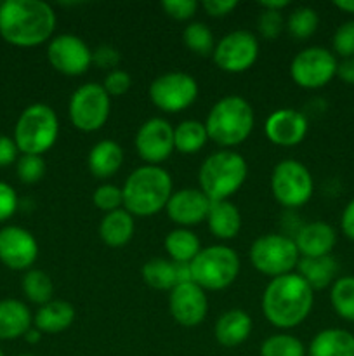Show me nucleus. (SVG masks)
<instances>
[{
  "mask_svg": "<svg viewBox=\"0 0 354 356\" xmlns=\"http://www.w3.org/2000/svg\"><path fill=\"white\" fill-rule=\"evenodd\" d=\"M56 13L42 0H6L0 3V37L14 47H38L51 42Z\"/></svg>",
  "mask_w": 354,
  "mask_h": 356,
  "instance_id": "obj_1",
  "label": "nucleus"
},
{
  "mask_svg": "<svg viewBox=\"0 0 354 356\" xmlns=\"http://www.w3.org/2000/svg\"><path fill=\"white\" fill-rule=\"evenodd\" d=\"M264 318L280 330H290L305 322L314 305V291L298 273L271 278L262 292Z\"/></svg>",
  "mask_w": 354,
  "mask_h": 356,
  "instance_id": "obj_2",
  "label": "nucleus"
},
{
  "mask_svg": "<svg viewBox=\"0 0 354 356\" xmlns=\"http://www.w3.org/2000/svg\"><path fill=\"white\" fill-rule=\"evenodd\" d=\"M124 209L135 218H149L167 207L174 193L172 177L160 165H141L132 170L121 186Z\"/></svg>",
  "mask_w": 354,
  "mask_h": 356,
  "instance_id": "obj_3",
  "label": "nucleus"
},
{
  "mask_svg": "<svg viewBox=\"0 0 354 356\" xmlns=\"http://www.w3.org/2000/svg\"><path fill=\"white\" fill-rule=\"evenodd\" d=\"M203 124L210 141L231 149L250 138L255 125V113L245 97L231 94L215 101Z\"/></svg>",
  "mask_w": 354,
  "mask_h": 356,
  "instance_id": "obj_4",
  "label": "nucleus"
},
{
  "mask_svg": "<svg viewBox=\"0 0 354 356\" xmlns=\"http://www.w3.org/2000/svg\"><path fill=\"white\" fill-rule=\"evenodd\" d=\"M248 176V163L233 149H219L201 162L198 170L200 190L210 202L229 200L242 190Z\"/></svg>",
  "mask_w": 354,
  "mask_h": 356,
  "instance_id": "obj_5",
  "label": "nucleus"
},
{
  "mask_svg": "<svg viewBox=\"0 0 354 356\" xmlns=\"http://www.w3.org/2000/svg\"><path fill=\"white\" fill-rule=\"evenodd\" d=\"M58 136L59 118L54 108L44 103H35L21 111L12 139L23 155L42 156L56 145Z\"/></svg>",
  "mask_w": 354,
  "mask_h": 356,
  "instance_id": "obj_6",
  "label": "nucleus"
},
{
  "mask_svg": "<svg viewBox=\"0 0 354 356\" xmlns=\"http://www.w3.org/2000/svg\"><path fill=\"white\" fill-rule=\"evenodd\" d=\"M239 256L228 245H208L191 261V280L205 292H219L235 284L239 275Z\"/></svg>",
  "mask_w": 354,
  "mask_h": 356,
  "instance_id": "obj_7",
  "label": "nucleus"
},
{
  "mask_svg": "<svg viewBox=\"0 0 354 356\" xmlns=\"http://www.w3.org/2000/svg\"><path fill=\"white\" fill-rule=\"evenodd\" d=\"M248 256L252 266L271 278L294 273L301 259L294 238L280 233H267L253 240Z\"/></svg>",
  "mask_w": 354,
  "mask_h": 356,
  "instance_id": "obj_8",
  "label": "nucleus"
},
{
  "mask_svg": "<svg viewBox=\"0 0 354 356\" xmlns=\"http://www.w3.org/2000/svg\"><path fill=\"white\" fill-rule=\"evenodd\" d=\"M271 193L281 207H302L311 200L314 193L312 174L298 160H281L271 172Z\"/></svg>",
  "mask_w": 354,
  "mask_h": 356,
  "instance_id": "obj_9",
  "label": "nucleus"
},
{
  "mask_svg": "<svg viewBox=\"0 0 354 356\" xmlns=\"http://www.w3.org/2000/svg\"><path fill=\"white\" fill-rule=\"evenodd\" d=\"M111 97L101 83L87 82L76 87L68 103L69 122L80 132H96L106 125Z\"/></svg>",
  "mask_w": 354,
  "mask_h": 356,
  "instance_id": "obj_10",
  "label": "nucleus"
},
{
  "mask_svg": "<svg viewBox=\"0 0 354 356\" xmlns=\"http://www.w3.org/2000/svg\"><path fill=\"white\" fill-rule=\"evenodd\" d=\"M198 94L200 87L196 79L186 72H167L156 76L148 87L149 101L163 113L187 110L198 99Z\"/></svg>",
  "mask_w": 354,
  "mask_h": 356,
  "instance_id": "obj_11",
  "label": "nucleus"
},
{
  "mask_svg": "<svg viewBox=\"0 0 354 356\" xmlns=\"http://www.w3.org/2000/svg\"><path fill=\"white\" fill-rule=\"evenodd\" d=\"M337 56L330 49L311 45L294 56L290 76L295 86L307 90L321 89L337 76Z\"/></svg>",
  "mask_w": 354,
  "mask_h": 356,
  "instance_id": "obj_12",
  "label": "nucleus"
},
{
  "mask_svg": "<svg viewBox=\"0 0 354 356\" xmlns=\"http://www.w3.org/2000/svg\"><path fill=\"white\" fill-rule=\"evenodd\" d=\"M259 38L248 30H235L215 42L212 52L215 66L226 73H245L259 58Z\"/></svg>",
  "mask_w": 354,
  "mask_h": 356,
  "instance_id": "obj_13",
  "label": "nucleus"
},
{
  "mask_svg": "<svg viewBox=\"0 0 354 356\" xmlns=\"http://www.w3.org/2000/svg\"><path fill=\"white\" fill-rule=\"evenodd\" d=\"M47 61L61 75L80 76L92 65V51L83 38L62 33L47 44Z\"/></svg>",
  "mask_w": 354,
  "mask_h": 356,
  "instance_id": "obj_14",
  "label": "nucleus"
},
{
  "mask_svg": "<svg viewBox=\"0 0 354 356\" xmlns=\"http://www.w3.org/2000/svg\"><path fill=\"white\" fill-rule=\"evenodd\" d=\"M135 152L146 165H160L176 152L174 148V127L162 117L148 118L137 129L134 138Z\"/></svg>",
  "mask_w": 354,
  "mask_h": 356,
  "instance_id": "obj_15",
  "label": "nucleus"
},
{
  "mask_svg": "<svg viewBox=\"0 0 354 356\" xmlns=\"http://www.w3.org/2000/svg\"><path fill=\"white\" fill-rule=\"evenodd\" d=\"M38 257V242L21 226L0 229V263L14 271H28Z\"/></svg>",
  "mask_w": 354,
  "mask_h": 356,
  "instance_id": "obj_16",
  "label": "nucleus"
},
{
  "mask_svg": "<svg viewBox=\"0 0 354 356\" xmlns=\"http://www.w3.org/2000/svg\"><path fill=\"white\" fill-rule=\"evenodd\" d=\"M169 309L180 327H198L208 315L207 292L194 282L176 285L169 294Z\"/></svg>",
  "mask_w": 354,
  "mask_h": 356,
  "instance_id": "obj_17",
  "label": "nucleus"
},
{
  "mask_svg": "<svg viewBox=\"0 0 354 356\" xmlns=\"http://www.w3.org/2000/svg\"><path fill=\"white\" fill-rule=\"evenodd\" d=\"M210 198L200 188H183L174 191L167 202L165 212L177 228H193L207 221L210 211Z\"/></svg>",
  "mask_w": 354,
  "mask_h": 356,
  "instance_id": "obj_18",
  "label": "nucleus"
},
{
  "mask_svg": "<svg viewBox=\"0 0 354 356\" xmlns=\"http://www.w3.org/2000/svg\"><path fill=\"white\" fill-rule=\"evenodd\" d=\"M307 117L295 108H280L264 122V134L267 141L281 148L301 145L307 136Z\"/></svg>",
  "mask_w": 354,
  "mask_h": 356,
  "instance_id": "obj_19",
  "label": "nucleus"
},
{
  "mask_svg": "<svg viewBox=\"0 0 354 356\" xmlns=\"http://www.w3.org/2000/svg\"><path fill=\"white\" fill-rule=\"evenodd\" d=\"M301 257L332 256L337 245V232L325 221H311L301 226L294 238Z\"/></svg>",
  "mask_w": 354,
  "mask_h": 356,
  "instance_id": "obj_20",
  "label": "nucleus"
},
{
  "mask_svg": "<svg viewBox=\"0 0 354 356\" xmlns=\"http://www.w3.org/2000/svg\"><path fill=\"white\" fill-rule=\"evenodd\" d=\"M252 334V316L243 309H229L222 313L214 325V336L221 346L236 348Z\"/></svg>",
  "mask_w": 354,
  "mask_h": 356,
  "instance_id": "obj_21",
  "label": "nucleus"
},
{
  "mask_svg": "<svg viewBox=\"0 0 354 356\" xmlns=\"http://www.w3.org/2000/svg\"><path fill=\"white\" fill-rule=\"evenodd\" d=\"M124 165V148L113 139H103L87 155L89 172L97 179H110Z\"/></svg>",
  "mask_w": 354,
  "mask_h": 356,
  "instance_id": "obj_22",
  "label": "nucleus"
},
{
  "mask_svg": "<svg viewBox=\"0 0 354 356\" xmlns=\"http://www.w3.org/2000/svg\"><path fill=\"white\" fill-rule=\"evenodd\" d=\"M33 327L30 308L17 299L0 301V341H12L24 337Z\"/></svg>",
  "mask_w": 354,
  "mask_h": 356,
  "instance_id": "obj_23",
  "label": "nucleus"
},
{
  "mask_svg": "<svg viewBox=\"0 0 354 356\" xmlns=\"http://www.w3.org/2000/svg\"><path fill=\"white\" fill-rule=\"evenodd\" d=\"M76 312L71 302L52 299L40 306L33 316V327L42 334H61L68 330L75 322Z\"/></svg>",
  "mask_w": 354,
  "mask_h": 356,
  "instance_id": "obj_24",
  "label": "nucleus"
},
{
  "mask_svg": "<svg viewBox=\"0 0 354 356\" xmlns=\"http://www.w3.org/2000/svg\"><path fill=\"white\" fill-rule=\"evenodd\" d=\"M309 356H354V334L330 327L316 334L307 346Z\"/></svg>",
  "mask_w": 354,
  "mask_h": 356,
  "instance_id": "obj_25",
  "label": "nucleus"
},
{
  "mask_svg": "<svg viewBox=\"0 0 354 356\" xmlns=\"http://www.w3.org/2000/svg\"><path fill=\"white\" fill-rule=\"evenodd\" d=\"M207 225L217 240H233L242 229V214L231 200L212 202L207 216Z\"/></svg>",
  "mask_w": 354,
  "mask_h": 356,
  "instance_id": "obj_26",
  "label": "nucleus"
},
{
  "mask_svg": "<svg viewBox=\"0 0 354 356\" xmlns=\"http://www.w3.org/2000/svg\"><path fill=\"white\" fill-rule=\"evenodd\" d=\"M135 233V221L134 216L127 212L125 209H118V211L108 212L104 218L101 219L99 225V236L103 240L104 245L111 247V249H118V247L127 245L132 240Z\"/></svg>",
  "mask_w": 354,
  "mask_h": 356,
  "instance_id": "obj_27",
  "label": "nucleus"
},
{
  "mask_svg": "<svg viewBox=\"0 0 354 356\" xmlns=\"http://www.w3.org/2000/svg\"><path fill=\"white\" fill-rule=\"evenodd\" d=\"M295 273L301 275L312 291H323L332 287L339 273V263L332 256L326 257H301Z\"/></svg>",
  "mask_w": 354,
  "mask_h": 356,
  "instance_id": "obj_28",
  "label": "nucleus"
},
{
  "mask_svg": "<svg viewBox=\"0 0 354 356\" xmlns=\"http://www.w3.org/2000/svg\"><path fill=\"white\" fill-rule=\"evenodd\" d=\"M167 254L174 263H191L200 254V238L189 228H176L163 240Z\"/></svg>",
  "mask_w": 354,
  "mask_h": 356,
  "instance_id": "obj_29",
  "label": "nucleus"
},
{
  "mask_svg": "<svg viewBox=\"0 0 354 356\" xmlns=\"http://www.w3.org/2000/svg\"><path fill=\"white\" fill-rule=\"evenodd\" d=\"M208 141L207 129L200 120H183L174 127V148L180 155H194L201 152Z\"/></svg>",
  "mask_w": 354,
  "mask_h": 356,
  "instance_id": "obj_30",
  "label": "nucleus"
},
{
  "mask_svg": "<svg viewBox=\"0 0 354 356\" xmlns=\"http://www.w3.org/2000/svg\"><path fill=\"white\" fill-rule=\"evenodd\" d=\"M142 280L155 291H172L177 285V266L174 261L153 257L146 261L141 270Z\"/></svg>",
  "mask_w": 354,
  "mask_h": 356,
  "instance_id": "obj_31",
  "label": "nucleus"
},
{
  "mask_svg": "<svg viewBox=\"0 0 354 356\" xmlns=\"http://www.w3.org/2000/svg\"><path fill=\"white\" fill-rule=\"evenodd\" d=\"M330 305L346 322L354 323V277L337 278L330 287Z\"/></svg>",
  "mask_w": 354,
  "mask_h": 356,
  "instance_id": "obj_32",
  "label": "nucleus"
},
{
  "mask_svg": "<svg viewBox=\"0 0 354 356\" xmlns=\"http://www.w3.org/2000/svg\"><path fill=\"white\" fill-rule=\"evenodd\" d=\"M21 287H23V294L26 296L28 301L33 302V305L44 306L52 301L54 284L45 271L28 270L24 273L23 282H21Z\"/></svg>",
  "mask_w": 354,
  "mask_h": 356,
  "instance_id": "obj_33",
  "label": "nucleus"
},
{
  "mask_svg": "<svg viewBox=\"0 0 354 356\" xmlns=\"http://www.w3.org/2000/svg\"><path fill=\"white\" fill-rule=\"evenodd\" d=\"M287 30L295 40H307L316 33L319 26V16L312 7L302 6L290 13L287 19Z\"/></svg>",
  "mask_w": 354,
  "mask_h": 356,
  "instance_id": "obj_34",
  "label": "nucleus"
},
{
  "mask_svg": "<svg viewBox=\"0 0 354 356\" xmlns=\"http://www.w3.org/2000/svg\"><path fill=\"white\" fill-rule=\"evenodd\" d=\"M183 42L191 52L198 56H212L215 49V38L210 28L201 21H191L183 31Z\"/></svg>",
  "mask_w": 354,
  "mask_h": 356,
  "instance_id": "obj_35",
  "label": "nucleus"
},
{
  "mask_svg": "<svg viewBox=\"0 0 354 356\" xmlns=\"http://www.w3.org/2000/svg\"><path fill=\"white\" fill-rule=\"evenodd\" d=\"M304 343L292 334H273L260 344V356H305Z\"/></svg>",
  "mask_w": 354,
  "mask_h": 356,
  "instance_id": "obj_36",
  "label": "nucleus"
},
{
  "mask_svg": "<svg viewBox=\"0 0 354 356\" xmlns=\"http://www.w3.org/2000/svg\"><path fill=\"white\" fill-rule=\"evenodd\" d=\"M92 202L99 211L108 214V212L124 209V193H121V188L115 186L111 183H104L94 190Z\"/></svg>",
  "mask_w": 354,
  "mask_h": 356,
  "instance_id": "obj_37",
  "label": "nucleus"
},
{
  "mask_svg": "<svg viewBox=\"0 0 354 356\" xmlns=\"http://www.w3.org/2000/svg\"><path fill=\"white\" fill-rule=\"evenodd\" d=\"M16 174L21 183L35 184L45 174V162L38 155H21L16 163Z\"/></svg>",
  "mask_w": 354,
  "mask_h": 356,
  "instance_id": "obj_38",
  "label": "nucleus"
},
{
  "mask_svg": "<svg viewBox=\"0 0 354 356\" xmlns=\"http://www.w3.org/2000/svg\"><path fill=\"white\" fill-rule=\"evenodd\" d=\"M333 54L342 59L354 58V19L346 21L335 30L332 38Z\"/></svg>",
  "mask_w": 354,
  "mask_h": 356,
  "instance_id": "obj_39",
  "label": "nucleus"
},
{
  "mask_svg": "<svg viewBox=\"0 0 354 356\" xmlns=\"http://www.w3.org/2000/svg\"><path fill=\"white\" fill-rule=\"evenodd\" d=\"M285 21L283 13H276V10H264L257 17V31L260 33V37L266 38V40H274L281 35V31L285 30Z\"/></svg>",
  "mask_w": 354,
  "mask_h": 356,
  "instance_id": "obj_40",
  "label": "nucleus"
},
{
  "mask_svg": "<svg viewBox=\"0 0 354 356\" xmlns=\"http://www.w3.org/2000/svg\"><path fill=\"white\" fill-rule=\"evenodd\" d=\"M101 86L104 87V90H106L110 97H120L124 94H127L128 89H130L132 76L125 70L117 68L113 72L106 73Z\"/></svg>",
  "mask_w": 354,
  "mask_h": 356,
  "instance_id": "obj_41",
  "label": "nucleus"
},
{
  "mask_svg": "<svg viewBox=\"0 0 354 356\" xmlns=\"http://www.w3.org/2000/svg\"><path fill=\"white\" fill-rule=\"evenodd\" d=\"M200 3L196 0H163L162 9L170 19L189 21L194 17Z\"/></svg>",
  "mask_w": 354,
  "mask_h": 356,
  "instance_id": "obj_42",
  "label": "nucleus"
},
{
  "mask_svg": "<svg viewBox=\"0 0 354 356\" xmlns=\"http://www.w3.org/2000/svg\"><path fill=\"white\" fill-rule=\"evenodd\" d=\"M121 61V54L113 47V45H99L96 51H92V65H96L97 68L103 70H113L118 68Z\"/></svg>",
  "mask_w": 354,
  "mask_h": 356,
  "instance_id": "obj_43",
  "label": "nucleus"
},
{
  "mask_svg": "<svg viewBox=\"0 0 354 356\" xmlns=\"http://www.w3.org/2000/svg\"><path fill=\"white\" fill-rule=\"evenodd\" d=\"M17 211V195L10 184L0 181V222L12 218Z\"/></svg>",
  "mask_w": 354,
  "mask_h": 356,
  "instance_id": "obj_44",
  "label": "nucleus"
},
{
  "mask_svg": "<svg viewBox=\"0 0 354 356\" xmlns=\"http://www.w3.org/2000/svg\"><path fill=\"white\" fill-rule=\"evenodd\" d=\"M238 7L236 0H205L201 3V9L210 17H224L231 14Z\"/></svg>",
  "mask_w": 354,
  "mask_h": 356,
  "instance_id": "obj_45",
  "label": "nucleus"
},
{
  "mask_svg": "<svg viewBox=\"0 0 354 356\" xmlns=\"http://www.w3.org/2000/svg\"><path fill=\"white\" fill-rule=\"evenodd\" d=\"M17 149L16 143L9 136L0 134V167H9L10 163L17 162Z\"/></svg>",
  "mask_w": 354,
  "mask_h": 356,
  "instance_id": "obj_46",
  "label": "nucleus"
},
{
  "mask_svg": "<svg viewBox=\"0 0 354 356\" xmlns=\"http://www.w3.org/2000/svg\"><path fill=\"white\" fill-rule=\"evenodd\" d=\"M340 229L347 238L354 242V198L347 202V205L344 207L342 216H340Z\"/></svg>",
  "mask_w": 354,
  "mask_h": 356,
  "instance_id": "obj_47",
  "label": "nucleus"
},
{
  "mask_svg": "<svg viewBox=\"0 0 354 356\" xmlns=\"http://www.w3.org/2000/svg\"><path fill=\"white\" fill-rule=\"evenodd\" d=\"M337 76L347 86H354V58L340 59L337 65Z\"/></svg>",
  "mask_w": 354,
  "mask_h": 356,
  "instance_id": "obj_48",
  "label": "nucleus"
},
{
  "mask_svg": "<svg viewBox=\"0 0 354 356\" xmlns=\"http://www.w3.org/2000/svg\"><path fill=\"white\" fill-rule=\"evenodd\" d=\"M290 6L288 0H266V2H259V7L264 10H276V13H283V9Z\"/></svg>",
  "mask_w": 354,
  "mask_h": 356,
  "instance_id": "obj_49",
  "label": "nucleus"
},
{
  "mask_svg": "<svg viewBox=\"0 0 354 356\" xmlns=\"http://www.w3.org/2000/svg\"><path fill=\"white\" fill-rule=\"evenodd\" d=\"M333 6L346 14H354V0H335Z\"/></svg>",
  "mask_w": 354,
  "mask_h": 356,
  "instance_id": "obj_50",
  "label": "nucleus"
},
{
  "mask_svg": "<svg viewBox=\"0 0 354 356\" xmlns=\"http://www.w3.org/2000/svg\"><path fill=\"white\" fill-rule=\"evenodd\" d=\"M24 339H26L30 344H37L38 341L42 339V332L38 329H35V327H31V329L24 334Z\"/></svg>",
  "mask_w": 354,
  "mask_h": 356,
  "instance_id": "obj_51",
  "label": "nucleus"
},
{
  "mask_svg": "<svg viewBox=\"0 0 354 356\" xmlns=\"http://www.w3.org/2000/svg\"><path fill=\"white\" fill-rule=\"evenodd\" d=\"M0 356H6V353H3V351H2V350H0Z\"/></svg>",
  "mask_w": 354,
  "mask_h": 356,
  "instance_id": "obj_52",
  "label": "nucleus"
},
{
  "mask_svg": "<svg viewBox=\"0 0 354 356\" xmlns=\"http://www.w3.org/2000/svg\"><path fill=\"white\" fill-rule=\"evenodd\" d=\"M19 356H35V355H19Z\"/></svg>",
  "mask_w": 354,
  "mask_h": 356,
  "instance_id": "obj_53",
  "label": "nucleus"
},
{
  "mask_svg": "<svg viewBox=\"0 0 354 356\" xmlns=\"http://www.w3.org/2000/svg\"><path fill=\"white\" fill-rule=\"evenodd\" d=\"M0 3H2V2H0Z\"/></svg>",
  "mask_w": 354,
  "mask_h": 356,
  "instance_id": "obj_54",
  "label": "nucleus"
}]
</instances>
